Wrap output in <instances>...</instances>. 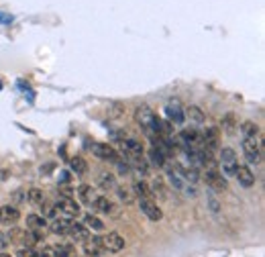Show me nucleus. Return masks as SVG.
Masks as SVG:
<instances>
[{
	"instance_id": "obj_1",
	"label": "nucleus",
	"mask_w": 265,
	"mask_h": 257,
	"mask_svg": "<svg viewBox=\"0 0 265 257\" xmlns=\"http://www.w3.org/2000/svg\"><path fill=\"white\" fill-rule=\"evenodd\" d=\"M135 120L141 125V129L145 133L159 135V137H163V125H161V120L155 116V113H153L149 106H139L137 111H135Z\"/></svg>"
},
{
	"instance_id": "obj_2",
	"label": "nucleus",
	"mask_w": 265,
	"mask_h": 257,
	"mask_svg": "<svg viewBox=\"0 0 265 257\" xmlns=\"http://www.w3.org/2000/svg\"><path fill=\"white\" fill-rule=\"evenodd\" d=\"M243 153L251 166L261 164V145L257 137H243Z\"/></svg>"
},
{
	"instance_id": "obj_3",
	"label": "nucleus",
	"mask_w": 265,
	"mask_h": 257,
	"mask_svg": "<svg viewBox=\"0 0 265 257\" xmlns=\"http://www.w3.org/2000/svg\"><path fill=\"white\" fill-rule=\"evenodd\" d=\"M220 166H222V171H225L227 175H235L239 161H236V153L231 149V147H225V149L220 151Z\"/></svg>"
},
{
	"instance_id": "obj_4",
	"label": "nucleus",
	"mask_w": 265,
	"mask_h": 257,
	"mask_svg": "<svg viewBox=\"0 0 265 257\" xmlns=\"http://www.w3.org/2000/svg\"><path fill=\"white\" fill-rule=\"evenodd\" d=\"M92 151H94L96 157H100V159H104V161H113V164L120 161L117 149H115L113 145H108V143H96V145L92 147Z\"/></svg>"
},
{
	"instance_id": "obj_5",
	"label": "nucleus",
	"mask_w": 265,
	"mask_h": 257,
	"mask_svg": "<svg viewBox=\"0 0 265 257\" xmlns=\"http://www.w3.org/2000/svg\"><path fill=\"white\" fill-rule=\"evenodd\" d=\"M139 206H141V212L147 216L149 221H153V223H157V221H161V210H159V206L153 202L151 198H139Z\"/></svg>"
},
{
	"instance_id": "obj_6",
	"label": "nucleus",
	"mask_w": 265,
	"mask_h": 257,
	"mask_svg": "<svg viewBox=\"0 0 265 257\" xmlns=\"http://www.w3.org/2000/svg\"><path fill=\"white\" fill-rule=\"evenodd\" d=\"M120 149L129 159H141L143 157V145L139 141H135V139H124L120 143Z\"/></svg>"
},
{
	"instance_id": "obj_7",
	"label": "nucleus",
	"mask_w": 265,
	"mask_h": 257,
	"mask_svg": "<svg viewBox=\"0 0 265 257\" xmlns=\"http://www.w3.org/2000/svg\"><path fill=\"white\" fill-rule=\"evenodd\" d=\"M102 245H104V251H110V253H118L124 249V239L118 235V233H108L106 237H102Z\"/></svg>"
},
{
	"instance_id": "obj_8",
	"label": "nucleus",
	"mask_w": 265,
	"mask_h": 257,
	"mask_svg": "<svg viewBox=\"0 0 265 257\" xmlns=\"http://www.w3.org/2000/svg\"><path fill=\"white\" fill-rule=\"evenodd\" d=\"M55 210L63 212L65 216H78V214L82 212L80 204H78L76 200H72V198H61V200H58V204H55Z\"/></svg>"
},
{
	"instance_id": "obj_9",
	"label": "nucleus",
	"mask_w": 265,
	"mask_h": 257,
	"mask_svg": "<svg viewBox=\"0 0 265 257\" xmlns=\"http://www.w3.org/2000/svg\"><path fill=\"white\" fill-rule=\"evenodd\" d=\"M206 184L212 188V190L216 192H222V190H227V180L222 178V175L218 173V170H206Z\"/></svg>"
},
{
	"instance_id": "obj_10",
	"label": "nucleus",
	"mask_w": 265,
	"mask_h": 257,
	"mask_svg": "<svg viewBox=\"0 0 265 257\" xmlns=\"http://www.w3.org/2000/svg\"><path fill=\"white\" fill-rule=\"evenodd\" d=\"M218 139H220V133H218V129H214V127H208V129L202 133V143H204V149H208V151H214V149H216V145H218Z\"/></svg>"
},
{
	"instance_id": "obj_11",
	"label": "nucleus",
	"mask_w": 265,
	"mask_h": 257,
	"mask_svg": "<svg viewBox=\"0 0 265 257\" xmlns=\"http://www.w3.org/2000/svg\"><path fill=\"white\" fill-rule=\"evenodd\" d=\"M235 178L239 180V184H241L243 188H251V186L255 184V175H253V171H251L247 166H236Z\"/></svg>"
},
{
	"instance_id": "obj_12",
	"label": "nucleus",
	"mask_w": 265,
	"mask_h": 257,
	"mask_svg": "<svg viewBox=\"0 0 265 257\" xmlns=\"http://www.w3.org/2000/svg\"><path fill=\"white\" fill-rule=\"evenodd\" d=\"M94 208L98 212H104V214H117V206L113 200H108V196H96L94 198Z\"/></svg>"
},
{
	"instance_id": "obj_13",
	"label": "nucleus",
	"mask_w": 265,
	"mask_h": 257,
	"mask_svg": "<svg viewBox=\"0 0 265 257\" xmlns=\"http://www.w3.org/2000/svg\"><path fill=\"white\" fill-rule=\"evenodd\" d=\"M165 113H167V118L172 120V123H176V125H179V123H184V111H182V106H179V102L176 100V102H170L165 106Z\"/></svg>"
},
{
	"instance_id": "obj_14",
	"label": "nucleus",
	"mask_w": 265,
	"mask_h": 257,
	"mask_svg": "<svg viewBox=\"0 0 265 257\" xmlns=\"http://www.w3.org/2000/svg\"><path fill=\"white\" fill-rule=\"evenodd\" d=\"M84 251H86L90 257H100L104 251V245H102V237H94V239H88L86 245H84Z\"/></svg>"
},
{
	"instance_id": "obj_15",
	"label": "nucleus",
	"mask_w": 265,
	"mask_h": 257,
	"mask_svg": "<svg viewBox=\"0 0 265 257\" xmlns=\"http://www.w3.org/2000/svg\"><path fill=\"white\" fill-rule=\"evenodd\" d=\"M19 216H21V212L15 206L6 204V206L0 208V223H2V225H15L19 221Z\"/></svg>"
},
{
	"instance_id": "obj_16",
	"label": "nucleus",
	"mask_w": 265,
	"mask_h": 257,
	"mask_svg": "<svg viewBox=\"0 0 265 257\" xmlns=\"http://www.w3.org/2000/svg\"><path fill=\"white\" fill-rule=\"evenodd\" d=\"M67 235L72 237L76 243H80V241H88V237H90V231L84 225H80V223H72V227H69V231H67Z\"/></svg>"
},
{
	"instance_id": "obj_17",
	"label": "nucleus",
	"mask_w": 265,
	"mask_h": 257,
	"mask_svg": "<svg viewBox=\"0 0 265 257\" xmlns=\"http://www.w3.org/2000/svg\"><path fill=\"white\" fill-rule=\"evenodd\" d=\"M69 227H72V221H69L67 216H61V219H55L51 223V233H55V235H67Z\"/></svg>"
},
{
	"instance_id": "obj_18",
	"label": "nucleus",
	"mask_w": 265,
	"mask_h": 257,
	"mask_svg": "<svg viewBox=\"0 0 265 257\" xmlns=\"http://www.w3.org/2000/svg\"><path fill=\"white\" fill-rule=\"evenodd\" d=\"M84 227H86L88 228V231H90V228H92V231H104V223L98 219V216H94V214H86V219H84Z\"/></svg>"
},
{
	"instance_id": "obj_19",
	"label": "nucleus",
	"mask_w": 265,
	"mask_h": 257,
	"mask_svg": "<svg viewBox=\"0 0 265 257\" xmlns=\"http://www.w3.org/2000/svg\"><path fill=\"white\" fill-rule=\"evenodd\" d=\"M184 116H188L190 120H194V123H204V118H206L202 108H198V106H188L184 111Z\"/></svg>"
},
{
	"instance_id": "obj_20",
	"label": "nucleus",
	"mask_w": 265,
	"mask_h": 257,
	"mask_svg": "<svg viewBox=\"0 0 265 257\" xmlns=\"http://www.w3.org/2000/svg\"><path fill=\"white\" fill-rule=\"evenodd\" d=\"M78 196H80V200L84 202V204H92V202H94V190H92V186L82 184V186L78 188Z\"/></svg>"
},
{
	"instance_id": "obj_21",
	"label": "nucleus",
	"mask_w": 265,
	"mask_h": 257,
	"mask_svg": "<svg viewBox=\"0 0 265 257\" xmlns=\"http://www.w3.org/2000/svg\"><path fill=\"white\" fill-rule=\"evenodd\" d=\"M27 227H29L31 231H41L43 227H47V223H45L43 216H39V214H29V216H27Z\"/></svg>"
},
{
	"instance_id": "obj_22",
	"label": "nucleus",
	"mask_w": 265,
	"mask_h": 257,
	"mask_svg": "<svg viewBox=\"0 0 265 257\" xmlns=\"http://www.w3.org/2000/svg\"><path fill=\"white\" fill-rule=\"evenodd\" d=\"M53 251H55V257H74L76 255V249L72 245H67V243H59V245H55Z\"/></svg>"
},
{
	"instance_id": "obj_23",
	"label": "nucleus",
	"mask_w": 265,
	"mask_h": 257,
	"mask_svg": "<svg viewBox=\"0 0 265 257\" xmlns=\"http://www.w3.org/2000/svg\"><path fill=\"white\" fill-rule=\"evenodd\" d=\"M27 198H29V202H31V204H35V206H43L45 204V196H43V192H41L39 188H33V190H29Z\"/></svg>"
},
{
	"instance_id": "obj_24",
	"label": "nucleus",
	"mask_w": 265,
	"mask_h": 257,
	"mask_svg": "<svg viewBox=\"0 0 265 257\" xmlns=\"http://www.w3.org/2000/svg\"><path fill=\"white\" fill-rule=\"evenodd\" d=\"M149 190H151V196H159L161 200H165V198H167L165 188H163V182H161V180H153V182H151V186H149Z\"/></svg>"
},
{
	"instance_id": "obj_25",
	"label": "nucleus",
	"mask_w": 265,
	"mask_h": 257,
	"mask_svg": "<svg viewBox=\"0 0 265 257\" xmlns=\"http://www.w3.org/2000/svg\"><path fill=\"white\" fill-rule=\"evenodd\" d=\"M241 133H243V137H257L259 127L255 123H251V120H247V123L241 125Z\"/></svg>"
},
{
	"instance_id": "obj_26",
	"label": "nucleus",
	"mask_w": 265,
	"mask_h": 257,
	"mask_svg": "<svg viewBox=\"0 0 265 257\" xmlns=\"http://www.w3.org/2000/svg\"><path fill=\"white\" fill-rule=\"evenodd\" d=\"M149 159H151V164L153 166H157V168H165V155L161 151H157L155 147L149 151Z\"/></svg>"
},
{
	"instance_id": "obj_27",
	"label": "nucleus",
	"mask_w": 265,
	"mask_h": 257,
	"mask_svg": "<svg viewBox=\"0 0 265 257\" xmlns=\"http://www.w3.org/2000/svg\"><path fill=\"white\" fill-rule=\"evenodd\" d=\"M69 166H72V170L76 171V173H86L88 171V164L84 161L82 157H74L72 161H69Z\"/></svg>"
},
{
	"instance_id": "obj_28",
	"label": "nucleus",
	"mask_w": 265,
	"mask_h": 257,
	"mask_svg": "<svg viewBox=\"0 0 265 257\" xmlns=\"http://www.w3.org/2000/svg\"><path fill=\"white\" fill-rule=\"evenodd\" d=\"M135 192L139 198H151V190H149V186L145 182H135Z\"/></svg>"
},
{
	"instance_id": "obj_29",
	"label": "nucleus",
	"mask_w": 265,
	"mask_h": 257,
	"mask_svg": "<svg viewBox=\"0 0 265 257\" xmlns=\"http://www.w3.org/2000/svg\"><path fill=\"white\" fill-rule=\"evenodd\" d=\"M100 186L104 188H113L115 186V175L113 173H100Z\"/></svg>"
},
{
	"instance_id": "obj_30",
	"label": "nucleus",
	"mask_w": 265,
	"mask_h": 257,
	"mask_svg": "<svg viewBox=\"0 0 265 257\" xmlns=\"http://www.w3.org/2000/svg\"><path fill=\"white\" fill-rule=\"evenodd\" d=\"M117 194H118V198L120 200H124V202H127V204H129V202H133V196H131V192L127 190V188H117Z\"/></svg>"
},
{
	"instance_id": "obj_31",
	"label": "nucleus",
	"mask_w": 265,
	"mask_h": 257,
	"mask_svg": "<svg viewBox=\"0 0 265 257\" xmlns=\"http://www.w3.org/2000/svg\"><path fill=\"white\" fill-rule=\"evenodd\" d=\"M17 257H37V253L31 247H23V249L17 251Z\"/></svg>"
},
{
	"instance_id": "obj_32",
	"label": "nucleus",
	"mask_w": 265,
	"mask_h": 257,
	"mask_svg": "<svg viewBox=\"0 0 265 257\" xmlns=\"http://www.w3.org/2000/svg\"><path fill=\"white\" fill-rule=\"evenodd\" d=\"M222 127H225L229 133H233V129H235V125H233V114H227V118L222 120Z\"/></svg>"
},
{
	"instance_id": "obj_33",
	"label": "nucleus",
	"mask_w": 265,
	"mask_h": 257,
	"mask_svg": "<svg viewBox=\"0 0 265 257\" xmlns=\"http://www.w3.org/2000/svg\"><path fill=\"white\" fill-rule=\"evenodd\" d=\"M37 257H55V251H53V247H45L37 253Z\"/></svg>"
},
{
	"instance_id": "obj_34",
	"label": "nucleus",
	"mask_w": 265,
	"mask_h": 257,
	"mask_svg": "<svg viewBox=\"0 0 265 257\" xmlns=\"http://www.w3.org/2000/svg\"><path fill=\"white\" fill-rule=\"evenodd\" d=\"M6 245H8V237L4 233H0V251H2Z\"/></svg>"
},
{
	"instance_id": "obj_35",
	"label": "nucleus",
	"mask_w": 265,
	"mask_h": 257,
	"mask_svg": "<svg viewBox=\"0 0 265 257\" xmlns=\"http://www.w3.org/2000/svg\"><path fill=\"white\" fill-rule=\"evenodd\" d=\"M210 208H212V212H218V210H220V206H218V202H216V200H214L212 196H210Z\"/></svg>"
},
{
	"instance_id": "obj_36",
	"label": "nucleus",
	"mask_w": 265,
	"mask_h": 257,
	"mask_svg": "<svg viewBox=\"0 0 265 257\" xmlns=\"http://www.w3.org/2000/svg\"><path fill=\"white\" fill-rule=\"evenodd\" d=\"M0 257H10V255L8 253H0Z\"/></svg>"
},
{
	"instance_id": "obj_37",
	"label": "nucleus",
	"mask_w": 265,
	"mask_h": 257,
	"mask_svg": "<svg viewBox=\"0 0 265 257\" xmlns=\"http://www.w3.org/2000/svg\"><path fill=\"white\" fill-rule=\"evenodd\" d=\"M0 88H2V84H0Z\"/></svg>"
}]
</instances>
